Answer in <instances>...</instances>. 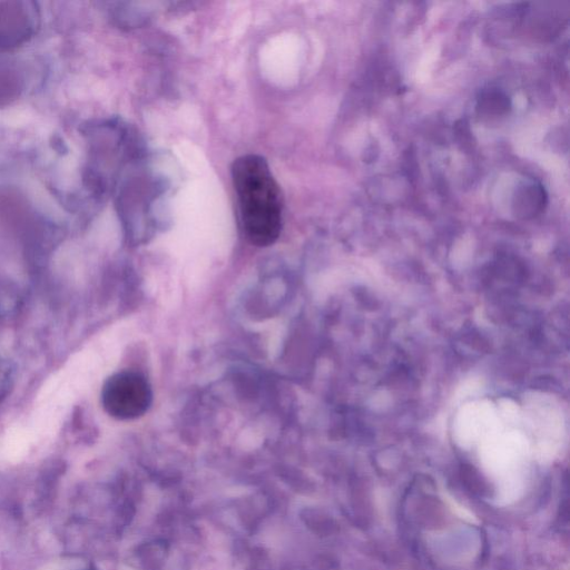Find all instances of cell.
Masks as SVG:
<instances>
[{
	"instance_id": "ba28073f",
	"label": "cell",
	"mask_w": 570,
	"mask_h": 570,
	"mask_svg": "<svg viewBox=\"0 0 570 570\" xmlns=\"http://www.w3.org/2000/svg\"><path fill=\"white\" fill-rule=\"evenodd\" d=\"M86 570H90V569H86Z\"/></svg>"
},
{
	"instance_id": "8992f818",
	"label": "cell",
	"mask_w": 570,
	"mask_h": 570,
	"mask_svg": "<svg viewBox=\"0 0 570 570\" xmlns=\"http://www.w3.org/2000/svg\"><path fill=\"white\" fill-rule=\"evenodd\" d=\"M510 107L509 96L498 87L482 89L476 99V109L483 116H502L509 111Z\"/></svg>"
},
{
	"instance_id": "5b68a950",
	"label": "cell",
	"mask_w": 570,
	"mask_h": 570,
	"mask_svg": "<svg viewBox=\"0 0 570 570\" xmlns=\"http://www.w3.org/2000/svg\"><path fill=\"white\" fill-rule=\"evenodd\" d=\"M547 205V193L541 184L535 181L523 183L515 188L512 197V209L517 217L533 218Z\"/></svg>"
},
{
	"instance_id": "6da1fadb",
	"label": "cell",
	"mask_w": 570,
	"mask_h": 570,
	"mask_svg": "<svg viewBox=\"0 0 570 570\" xmlns=\"http://www.w3.org/2000/svg\"><path fill=\"white\" fill-rule=\"evenodd\" d=\"M232 180L247 240L266 247L276 242L283 224V196L268 163L247 154L233 161Z\"/></svg>"
},
{
	"instance_id": "277c9868",
	"label": "cell",
	"mask_w": 570,
	"mask_h": 570,
	"mask_svg": "<svg viewBox=\"0 0 570 570\" xmlns=\"http://www.w3.org/2000/svg\"><path fill=\"white\" fill-rule=\"evenodd\" d=\"M26 82L21 63L14 58L0 56V107L14 102L22 95Z\"/></svg>"
},
{
	"instance_id": "7a4b0ae2",
	"label": "cell",
	"mask_w": 570,
	"mask_h": 570,
	"mask_svg": "<svg viewBox=\"0 0 570 570\" xmlns=\"http://www.w3.org/2000/svg\"><path fill=\"white\" fill-rule=\"evenodd\" d=\"M151 401L153 392L148 381L132 371L111 375L101 391L105 411L118 420H132L144 415Z\"/></svg>"
},
{
	"instance_id": "3957f363",
	"label": "cell",
	"mask_w": 570,
	"mask_h": 570,
	"mask_svg": "<svg viewBox=\"0 0 570 570\" xmlns=\"http://www.w3.org/2000/svg\"><path fill=\"white\" fill-rule=\"evenodd\" d=\"M40 23V11L33 1H0V49L8 50L29 41Z\"/></svg>"
},
{
	"instance_id": "52a82bcc",
	"label": "cell",
	"mask_w": 570,
	"mask_h": 570,
	"mask_svg": "<svg viewBox=\"0 0 570 570\" xmlns=\"http://www.w3.org/2000/svg\"><path fill=\"white\" fill-rule=\"evenodd\" d=\"M462 482L465 487L479 495H484L488 492V485L482 479L480 473L471 465H464L461 469Z\"/></svg>"
}]
</instances>
